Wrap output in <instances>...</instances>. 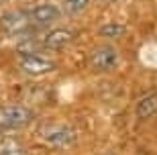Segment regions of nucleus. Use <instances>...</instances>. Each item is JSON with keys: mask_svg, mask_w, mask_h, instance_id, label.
<instances>
[{"mask_svg": "<svg viewBox=\"0 0 157 155\" xmlns=\"http://www.w3.org/2000/svg\"><path fill=\"white\" fill-rule=\"evenodd\" d=\"M41 141H45L49 147L55 149H65L76 143V131L67 125H57V122H45L37 131Z\"/></svg>", "mask_w": 157, "mask_h": 155, "instance_id": "f257e3e1", "label": "nucleus"}, {"mask_svg": "<svg viewBox=\"0 0 157 155\" xmlns=\"http://www.w3.org/2000/svg\"><path fill=\"white\" fill-rule=\"evenodd\" d=\"M121 63V55L112 45H100L96 47L90 57H88V65L94 69V72H100V74H108L112 69L118 68Z\"/></svg>", "mask_w": 157, "mask_h": 155, "instance_id": "f03ea898", "label": "nucleus"}, {"mask_svg": "<svg viewBox=\"0 0 157 155\" xmlns=\"http://www.w3.org/2000/svg\"><path fill=\"white\" fill-rule=\"evenodd\" d=\"M33 23H31L29 12L25 10H6L4 14H0V29L6 35H25L27 31H31Z\"/></svg>", "mask_w": 157, "mask_h": 155, "instance_id": "7ed1b4c3", "label": "nucleus"}, {"mask_svg": "<svg viewBox=\"0 0 157 155\" xmlns=\"http://www.w3.org/2000/svg\"><path fill=\"white\" fill-rule=\"evenodd\" d=\"M18 65L29 76H45V74L55 72V68H57L51 59L43 57L41 53H35V51H25L21 55V59H18Z\"/></svg>", "mask_w": 157, "mask_h": 155, "instance_id": "20e7f679", "label": "nucleus"}, {"mask_svg": "<svg viewBox=\"0 0 157 155\" xmlns=\"http://www.w3.org/2000/svg\"><path fill=\"white\" fill-rule=\"evenodd\" d=\"M33 116H35V112L23 104H8L0 110V118L8 126H25L33 121Z\"/></svg>", "mask_w": 157, "mask_h": 155, "instance_id": "39448f33", "label": "nucleus"}, {"mask_svg": "<svg viewBox=\"0 0 157 155\" xmlns=\"http://www.w3.org/2000/svg\"><path fill=\"white\" fill-rule=\"evenodd\" d=\"M59 14H61V8H57V6L51 4V2H41V4H37L35 8L29 12L31 23L39 25V27H45V25L55 23V21L59 18Z\"/></svg>", "mask_w": 157, "mask_h": 155, "instance_id": "423d86ee", "label": "nucleus"}, {"mask_svg": "<svg viewBox=\"0 0 157 155\" xmlns=\"http://www.w3.org/2000/svg\"><path fill=\"white\" fill-rule=\"evenodd\" d=\"M74 37H76L74 31L57 27V29L47 31V33L43 35L41 43H43V47H47V49H63V47H67L71 41H74Z\"/></svg>", "mask_w": 157, "mask_h": 155, "instance_id": "0eeeda50", "label": "nucleus"}, {"mask_svg": "<svg viewBox=\"0 0 157 155\" xmlns=\"http://www.w3.org/2000/svg\"><path fill=\"white\" fill-rule=\"evenodd\" d=\"M135 112L139 118H149L157 112V92H147L145 96L141 98L137 106H135Z\"/></svg>", "mask_w": 157, "mask_h": 155, "instance_id": "6e6552de", "label": "nucleus"}, {"mask_svg": "<svg viewBox=\"0 0 157 155\" xmlns=\"http://www.w3.org/2000/svg\"><path fill=\"white\" fill-rule=\"evenodd\" d=\"M127 33V27L121 23H104L98 27V35L104 39H121Z\"/></svg>", "mask_w": 157, "mask_h": 155, "instance_id": "1a4fd4ad", "label": "nucleus"}, {"mask_svg": "<svg viewBox=\"0 0 157 155\" xmlns=\"http://www.w3.org/2000/svg\"><path fill=\"white\" fill-rule=\"evenodd\" d=\"M92 0H61V12L67 17H78L90 6Z\"/></svg>", "mask_w": 157, "mask_h": 155, "instance_id": "9d476101", "label": "nucleus"}, {"mask_svg": "<svg viewBox=\"0 0 157 155\" xmlns=\"http://www.w3.org/2000/svg\"><path fill=\"white\" fill-rule=\"evenodd\" d=\"M0 155H25V151L14 141H2L0 143Z\"/></svg>", "mask_w": 157, "mask_h": 155, "instance_id": "9b49d317", "label": "nucleus"}, {"mask_svg": "<svg viewBox=\"0 0 157 155\" xmlns=\"http://www.w3.org/2000/svg\"><path fill=\"white\" fill-rule=\"evenodd\" d=\"M92 2H96V4H102V6H110V4H117V2H121V0H92Z\"/></svg>", "mask_w": 157, "mask_h": 155, "instance_id": "f8f14e48", "label": "nucleus"}]
</instances>
